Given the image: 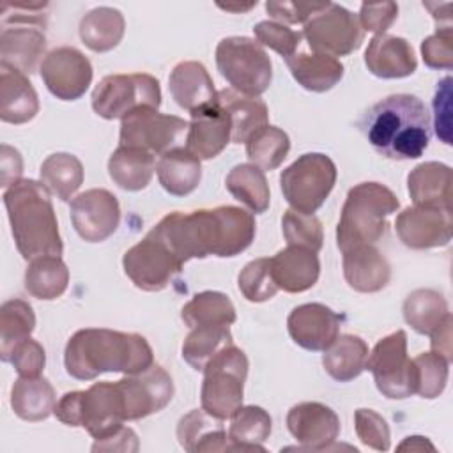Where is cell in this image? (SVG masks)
Masks as SVG:
<instances>
[{"label": "cell", "mask_w": 453, "mask_h": 453, "mask_svg": "<svg viewBox=\"0 0 453 453\" xmlns=\"http://www.w3.org/2000/svg\"><path fill=\"white\" fill-rule=\"evenodd\" d=\"M152 230L186 264L209 255L228 258L242 253L253 242L257 225L251 212L235 205H219L191 212L173 211Z\"/></svg>", "instance_id": "cell-1"}, {"label": "cell", "mask_w": 453, "mask_h": 453, "mask_svg": "<svg viewBox=\"0 0 453 453\" xmlns=\"http://www.w3.org/2000/svg\"><path fill=\"white\" fill-rule=\"evenodd\" d=\"M154 363L152 347L136 333L85 327L65 343V372L78 380H92L104 372L133 375Z\"/></svg>", "instance_id": "cell-2"}, {"label": "cell", "mask_w": 453, "mask_h": 453, "mask_svg": "<svg viewBox=\"0 0 453 453\" xmlns=\"http://www.w3.org/2000/svg\"><path fill=\"white\" fill-rule=\"evenodd\" d=\"M430 127L425 103L412 94H391L380 99L361 122L370 145L380 156L396 161L419 157L430 143Z\"/></svg>", "instance_id": "cell-3"}, {"label": "cell", "mask_w": 453, "mask_h": 453, "mask_svg": "<svg viewBox=\"0 0 453 453\" xmlns=\"http://www.w3.org/2000/svg\"><path fill=\"white\" fill-rule=\"evenodd\" d=\"M11 232L19 255L32 260L44 255H62L64 244L58 232V221L42 182L21 179L4 191Z\"/></svg>", "instance_id": "cell-4"}, {"label": "cell", "mask_w": 453, "mask_h": 453, "mask_svg": "<svg viewBox=\"0 0 453 453\" xmlns=\"http://www.w3.org/2000/svg\"><path fill=\"white\" fill-rule=\"evenodd\" d=\"M398 207V196L380 182H359L350 188L336 226L340 251L343 253L363 244H377L388 230V218Z\"/></svg>", "instance_id": "cell-5"}, {"label": "cell", "mask_w": 453, "mask_h": 453, "mask_svg": "<svg viewBox=\"0 0 453 453\" xmlns=\"http://www.w3.org/2000/svg\"><path fill=\"white\" fill-rule=\"evenodd\" d=\"M53 414L67 426L85 428L94 441L111 435L126 421L119 382H96L85 391H69L55 403Z\"/></svg>", "instance_id": "cell-6"}, {"label": "cell", "mask_w": 453, "mask_h": 453, "mask_svg": "<svg viewBox=\"0 0 453 453\" xmlns=\"http://www.w3.org/2000/svg\"><path fill=\"white\" fill-rule=\"evenodd\" d=\"M248 357L234 343L223 347L203 368L200 391L202 409L225 421L242 405L244 380L248 375Z\"/></svg>", "instance_id": "cell-7"}, {"label": "cell", "mask_w": 453, "mask_h": 453, "mask_svg": "<svg viewBox=\"0 0 453 453\" xmlns=\"http://www.w3.org/2000/svg\"><path fill=\"white\" fill-rule=\"evenodd\" d=\"M216 65L230 88L248 97L264 94L273 80V64L264 46L244 35L225 37L218 42Z\"/></svg>", "instance_id": "cell-8"}, {"label": "cell", "mask_w": 453, "mask_h": 453, "mask_svg": "<svg viewBox=\"0 0 453 453\" xmlns=\"http://www.w3.org/2000/svg\"><path fill=\"white\" fill-rule=\"evenodd\" d=\"M336 182V165L322 152L299 156L280 175V186L290 209L313 214L322 207Z\"/></svg>", "instance_id": "cell-9"}, {"label": "cell", "mask_w": 453, "mask_h": 453, "mask_svg": "<svg viewBox=\"0 0 453 453\" xmlns=\"http://www.w3.org/2000/svg\"><path fill=\"white\" fill-rule=\"evenodd\" d=\"M159 81L147 73L108 74L92 92L94 111L106 119H124L140 108H159Z\"/></svg>", "instance_id": "cell-10"}, {"label": "cell", "mask_w": 453, "mask_h": 453, "mask_svg": "<svg viewBox=\"0 0 453 453\" xmlns=\"http://www.w3.org/2000/svg\"><path fill=\"white\" fill-rule=\"evenodd\" d=\"M189 122L159 113L156 108H140L120 122V145L136 147L163 156L173 149L186 147Z\"/></svg>", "instance_id": "cell-11"}, {"label": "cell", "mask_w": 453, "mask_h": 453, "mask_svg": "<svg viewBox=\"0 0 453 453\" xmlns=\"http://www.w3.org/2000/svg\"><path fill=\"white\" fill-rule=\"evenodd\" d=\"M303 37L311 51L336 58L356 51L365 39V30L357 14L327 2L303 25Z\"/></svg>", "instance_id": "cell-12"}, {"label": "cell", "mask_w": 453, "mask_h": 453, "mask_svg": "<svg viewBox=\"0 0 453 453\" xmlns=\"http://www.w3.org/2000/svg\"><path fill=\"white\" fill-rule=\"evenodd\" d=\"M182 265L184 264L152 228L122 257L126 276L134 287L145 292L163 290L172 278L182 271Z\"/></svg>", "instance_id": "cell-13"}, {"label": "cell", "mask_w": 453, "mask_h": 453, "mask_svg": "<svg viewBox=\"0 0 453 453\" xmlns=\"http://www.w3.org/2000/svg\"><path fill=\"white\" fill-rule=\"evenodd\" d=\"M366 368L372 372L379 393L391 400L414 395L412 363L407 356V334L398 329L380 338L368 354Z\"/></svg>", "instance_id": "cell-14"}, {"label": "cell", "mask_w": 453, "mask_h": 453, "mask_svg": "<svg viewBox=\"0 0 453 453\" xmlns=\"http://www.w3.org/2000/svg\"><path fill=\"white\" fill-rule=\"evenodd\" d=\"M39 71L46 88L62 101L80 99L94 76L90 60L73 46H60L46 53Z\"/></svg>", "instance_id": "cell-15"}, {"label": "cell", "mask_w": 453, "mask_h": 453, "mask_svg": "<svg viewBox=\"0 0 453 453\" xmlns=\"http://www.w3.org/2000/svg\"><path fill=\"white\" fill-rule=\"evenodd\" d=\"M117 382L124 398L126 421L143 419L159 412L173 398V380L170 373L156 363L143 372L124 375Z\"/></svg>", "instance_id": "cell-16"}, {"label": "cell", "mask_w": 453, "mask_h": 453, "mask_svg": "<svg viewBox=\"0 0 453 453\" xmlns=\"http://www.w3.org/2000/svg\"><path fill=\"white\" fill-rule=\"evenodd\" d=\"M69 211L76 234L87 242L106 241L120 223L119 200L103 188H92L74 196Z\"/></svg>", "instance_id": "cell-17"}, {"label": "cell", "mask_w": 453, "mask_h": 453, "mask_svg": "<svg viewBox=\"0 0 453 453\" xmlns=\"http://www.w3.org/2000/svg\"><path fill=\"white\" fill-rule=\"evenodd\" d=\"M451 226V211L432 205L405 207L395 219L400 241L411 250H432L449 244Z\"/></svg>", "instance_id": "cell-18"}, {"label": "cell", "mask_w": 453, "mask_h": 453, "mask_svg": "<svg viewBox=\"0 0 453 453\" xmlns=\"http://www.w3.org/2000/svg\"><path fill=\"white\" fill-rule=\"evenodd\" d=\"M287 428L301 444L297 449L329 451L340 435V418L320 402H301L287 412Z\"/></svg>", "instance_id": "cell-19"}, {"label": "cell", "mask_w": 453, "mask_h": 453, "mask_svg": "<svg viewBox=\"0 0 453 453\" xmlns=\"http://www.w3.org/2000/svg\"><path fill=\"white\" fill-rule=\"evenodd\" d=\"M342 317L322 303H304L296 306L287 319L288 334L306 350H326L340 334Z\"/></svg>", "instance_id": "cell-20"}, {"label": "cell", "mask_w": 453, "mask_h": 453, "mask_svg": "<svg viewBox=\"0 0 453 453\" xmlns=\"http://www.w3.org/2000/svg\"><path fill=\"white\" fill-rule=\"evenodd\" d=\"M230 142L232 124L228 113L216 97L191 113L186 149L200 161L216 157Z\"/></svg>", "instance_id": "cell-21"}, {"label": "cell", "mask_w": 453, "mask_h": 453, "mask_svg": "<svg viewBox=\"0 0 453 453\" xmlns=\"http://www.w3.org/2000/svg\"><path fill=\"white\" fill-rule=\"evenodd\" d=\"M365 64L368 71L382 80H398L414 74L418 60L407 39L380 34L370 39L365 51Z\"/></svg>", "instance_id": "cell-22"}, {"label": "cell", "mask_w": 453, "mask_h": 453, "mask_svg": "<svg viewBox=\"0 0 453 453\" xmlns=\"http://www.w3.org/2000/svg\"><path fill=\"white\" fill-rule=\"evenodd\" d=\"M271 260L273 280L278 288L299 294L311 288L320 274V262L317 251L287 244Z\"/></svg>", "instance_id": "cell-23"}, {"label": "cell", "mask_w": 453, "mask_h": 453, "mask_svg": "<svg viewBox=\"0 0 453 453\" xmlns=\"http://www.w3.org/2000/svg\"><path fill=\"white\" fill-rule=\"evenodd\" d=\"M46 50L42 27L35 25H2L0 64L14 67L23 74L35 71Z\"/></svg>", "instance_id": "cell-24"}, {"label": "cell", "mask_w": 453, "mask_h": 453, "mask_svg": "<svg viewBox=\"0 0 453 453\" xmlns=\"http://www.w3.org/2000/svg\"><path fill=\"white\" fill-rule=\"evenodd\" d=\"M343 278L356 292L373 294L389 283L391 267L375 244H363L343 251Z\"/></svg>", "instance_id": "cell-25"}, {"label": "cell", "mask_w": 453, "mask_h": 453, "mask_svg": "<svg viewBox=\"0 0 453 453\" xmlns=\"http://www.w3.org/2000/svg\"><path fill=\"white\" fill-rule=\"evenodd\" d=\"M37 113L39 97L27 74L0 64V119L7 124H25Z\"/></svg>", "instance_id": "cell-26"}, {"label": "cell", "mask_w": 453, "mask_h": 453, "mask_svg": "<svg viewBox=\"0 0 453 453\" xmlns=\"http://www.w3.org/2000/svg\"><path fill=\"white\" fill-rule=\"evenodd\" d=\"M168 87L173 101L189 113L211 103L218 92L205 65L196 60L179 62L170 73Z\"/></svg>", "instance_id": "cell-27"}, {"label": "cell", "mask_w": 453, "mask_h": 453, "mask_svg": "<svg viewBox=\"0 0 453 453\" xmlns=\"http://www.w3.org/2000/svg\"><path fill=\"white\" fill-rule=\"evenodd\" d=\"M177 441L180 448L189 453L230 451L223 421L207 414L203 409H193L179 419Z\"/></svg>", "instance_id": "cell-28"}, {"label": "cell", "mask_w": 453, "mask_h": 453, "mask_svg": "<svg viewBox=\"0 0 453 453\" xmlns=\"http://www.w3.org/2000/svg\"><path fill=\"white\" fill-rule=\"evenodd\" d=\"M451 168L439 161L421 163L407 175V189L414 205L451 211Z\"/></svg>", "instance_id": "cell-29"}, {"label": "cell", "mask_w": 453, "mask_h": 453, "mask_svg": "<svg viewBox=\"0 0 453 453\" xmlns=\"http://www.w3.org/2000/svg\"><path fill=\"white\" fill-rule=\"evenodd\" d=\"M285 62L292 78L310 92L331 90L343 78V64L329 55L296 51Z\"/></svg>", "instance_id": "cell-30"}, {"label": "cell", "mask_w": 453, "mask_h": 453, "mask_svg": "<svg viewBox=\"0 0 453 453\" xmlns=\"http://www.w3.org/2000/svg\"><path fill=\"white\" fill-rule=\"evenodd\" d=\"M216 99L228 113L232 124V143H246L255 131L267 126L269 111L262 99L242 96L232 88L218 90Z\"/></svg>", "instance_id": "cell-31"}, {"label": "cell", "mask_w": 453, "mask_h": 453, "mask_svg": "<svg viewBox=\"0 0 453 453\" xmlns=\"http://www.w3.org/2000/svg\"><path fill=\"white\" fill-rule=\"evenodd\" d=\"M157 180L163 189L173 196L193 193L202 180V165L186 147L163 154L156 165Z\"/></svg>", "instance_id": "cell-32"}, {"label": "cell", "mask_w": 453, "mask_h": 453, "mask_svg": "<svg viewBox=\"0 0 453 453\" xmlns=\"http://www.w3.org/2000/svg\"><path fill=\"white\" fill-rule=\"evenodd\" d=\"M368 345L356 334H338L324 350L322 365L327 375L338 382H349L366 370Z\"/></svg>", "instance_id": "cell-33"}, {"label": "cell", "mask_w": 453, "mask_h": 453, "mask_svg": "<svg viewBox=\"0 0 453 453\" xmlns=\"http://www.w3.org/2000/svg\"><path fill=\"white\" fill-rule=\"evenodd\" d=\"M156 172L154 154L136 149L119 145L108 159L110 179L126 191L145 189Z\"/></svg>", "instance_id": "cell-34"}, {"label": "cell", "mask_w": 453, "mask_h": 453, "mask_svg": "<svg viewBox=\"0 0 453 453\" xmlns=\"http://www.w3.org/2000/svg\"><path fill=\"white\" fill-rule=\"evenodd\" d=\"M57 403L55 389L44 377H19L11 388V407L25 421L46 419Z\"/></svg>", "instance_id": "cell-35"}, {"label": "cell", "mask_w": 453, "mask_h": 453, "mask_svg": "<svg viewBox=\"0 0 453 453\" xmlns=\"http://www.w3.org/2000/svg\"><path fill=\"white\" fill-rule=\"evenodd\" d=\"M273 430L269 412L258 405H241L230 418V451H265L262 446Z\"/></svg>", "instance_id": "cell-36"}, {"label": "cell", "mask_w": 453, "mask_h": 453, "mask_svg": "<svg viewBox=\"0 0 453 453\" xmlns=\"http://www.w3.org/2000/svg\"><path fill=\"white\" fill-rule=\"evenodd\" d=\"M126 32V21L119 9L96 7L90 9L80 21V37L87 48L104 53L119 46Z\"/></svg>", "instance_id": "cell-37"}, {"label": "cell", "mask_w": 453, "mask_h": 453, "mask_svg": "<svg viewBox=\"0 0 453 453\" xmlns=\"http://www.w3.org/2000/svg\"><path fill=\"white\" fill-rule=\"evenodd\" d=\"M69 285V269L57 255L32 258L25 271V290L42 301L60 297Z\"/></svg>", "instance_id": "cell-38"}, {"label": "cell", "mask_w": 453, "mask_h": 453, "mask_svg": "<svg viewBox=\"0 0 453 453\" xmlns=\"http://www.w3.org/2000/svg\"><path fill=\"white\" fill-rule=\"evenodd\" d=\"M225 186L230 191V195L241 203H244L251 212L262 214L269 209L271 191L265 173L258 166L251 163L235 165L228 172Z\"/></svg>", "instance_id": "cell-39"}, {"label": "cell", "mask_w": 453, "mask_h": 453, "mask_svg": "<svg viewBox=\"0 0 453 453\" xmlns=\"http://www.w3.org/2000/svg\"><path fill=\"white\" fill-rule=\"evenodd\" d=\"M180 319L189 329L202 326H232L237 319V313L226 294L203 290L195 294L182 306Z\"/></svg>", "instance_id": "cell-40"}, {"label": "cell", "mask_w": 453, "mask_h": 453, "mask_svg": "<svg viewBox=\"0 0 453 453\" xmlns=\"http://www.w3.org/2000/svg\"><path fill=\"white\" fill-rule=\"evenodd\" d=\"M39 175L51 195L67 202L83 184V165L74 154L55 152L42 161Z\"/></svg>", "instance_id": "cell-41"}, {"label": "cell", "mask_w": 453, "mask_h": 453, "mask_svg": "<svg viewBox=\"0 0 453 453\" xmlns=\"http://www.w3.org/2000/svg\"><path fill=\"white\" fill-rule=\"evenodd\" d=\"M403 319L418 333L428 334L449 315L448 301L434 288H416L403 301Z\"/></svg>", "instance_id": "cell-42"}, {"label": "cell", "mask_w": 453, "mask_h": 453, "mask_svg": "<svg viewBox=\"0 0 453 453\" xmlns=\"http://www.w3.org/2000/svg\"><path fill=\"white\" fill-rule=\"evenodd\" d=\"M230 343H234L230 326L193 327L182 343V357L193 370L203 372L207 363Z\"/></svg>", "instance_id": "cell-43"}, {"label": "cell", "mask_w": 453, "mask_h": 453, "mask_svg": "<svg viewBox=\"0 0 453 453\" xmlns=\"http://www.w3.org/2000/svg\"><path fill=\"white\" fill-rule=\"evenodd\" d=\"M290 150L288 134L276 126H264L246 142V156L260 170H276Z\"/></svg>", "instance_id": "cell-44"}, {"label": "cell", "mask_w": 453, "mask_h": 453, "mask_svg": "<svg viewBox=\"0 0 453 453\" xmlns=\"http://www.w3.org/2000/svg\"><path fill=\"white\" fill-rule=\"evenodd\" d=\"M35 327L32 306L23 299H9L0 308V357L5 363L11 349L28 338Z\"/></svg>", "instance_id": "cell-45"}, {"label": "cell", "mask_w": 453, "mask_h": 453, "mask_svg": "<svg viewBox=\"0 0 453 453\" xmlns=\"http://www.w3.org/2000/svg\"><path fill=\"white\" fill-rule=\"evenodd\" d=\"M412 363V386L414 393L421 398L432 400L437 398L448 382L449 361L435 352H421Z\"/></svg>", "instance_id": "cell-46"}, {"label": "cell", "mask_w": 453, "mask_h": 453, "mask_svg": "<svg viewBox=\"0 0 453 453\" xmlns=\"http://www.w3.org/2000/svg\"><path fill=\"white\" fill-rule=\"evenodd\" d=\"M281 230L287 244L303 246L317 253L324 244L322 223L315 214H304V212L288 209L281 218Z\"/></svg>", "instance_id": "cell-47"}, {"label": "cell", "mask_w": 453, "mask_h": 453, "mask_svg": "<svg viewBox=\"0 0 453 453\" xmlns=\"http://www.w3.org/2000/svg\"><path fill=\"white\" fill-rule=\"evenodd\" d=\"M237 285L241 294L250 303H264L276 296L280 290L273 280L271 273V260L269 258H257L248 262L242 271L239 273Z\"/></svg>", "instance_id": "cell-48"}, {"label": "cell", "mask_w": 453, "mask_h": 453, "mask_svg": "<svg viewBox=\"0 0 453 453\" xmlns=\"http://www.w3.org/2000/svg\"><path fill=\"white\" fill-rule=\"evenodd\" d=\"M255 39L260 46L271 48L276 53H280L283 58L292 57L303 39V34L288 28L287 25H281L278 21H260L253 27Z\"/></svg>", "instance_id": "cell-49"}, {"label": "cell", "mask_w": 453, "mask_h": 453, "mask_svg": "<svg viewBox=\"0 0 453 453\" xmlns=\"http://www.w3.org/2000/svg\"><path fill=\"white\" fill-rule=\"evenodd\" d=\"M354 426L357 439L375 449V451H388L391 444V434L388 421L375 412L373 409H357L354 412Z\"/></svg>", "instance_id": "cell-50"}, {"label": "cell", "mask_w": 453, "mask_h": 453, "mask_svg": "<svg viewBox=\"0 0 453 453\" xmlns=\"http://www.w3.org/2000/svg\"><path fill=\"white\" fill-rule=\"evenodd\" d=\"M423 62L432 69L453 67V30L449 27H437L432 35L421 42Z\"/></svg>", "instance_id": "cell-51"}, {"label": "cell", "mask_w": 453, "mask_h": 453, "mask_svg": "<svg viewBox=\"0 0 453 453\" xmlns=\"http://www.w3.org/2000/svg\"><path fill=\"white\" fill-rule=\"evenodd\" d=\"M5 363H11L19 377H39L46 365V354L42 345L28 336L11 349Z\"/></svg>", "instance_id": "cell-52"}, {"label": "cell", "mask_w": 453, "mask_h": 453, "mask_svg": "<svg viewBox=\"0 0 453 453\" xmlns=\"http://www.w3.org/2000/svg\"><path fill=\"white\" fill-rule=\"evenodd\" d=\"M327 2H265V11L273 18V21H278L281 25H296V23H306L315 12L326 7Z\"/></svg>", "instance_id": "cell-53"}, {"label": "cell", "mask_w": 453, "mask_h": 453, "mask_svg": "<svg viewBox=\"0 0 453 453\" xmlns=\"http://www.w3.org/2000/svg\"><path fill=\"white\" fill-rule=\"evenodd\" d=\"M451 83L449 76L442 78L434 96V127L437 138L446 145H451Z\"/></svg>", "instance_id": "cell-54"}, {"label": "cell", "mask_w": 453, "mask_h": 453, "mask_svg": "<svg viewBox=\"0 0 453 453\" xmlns=\"http://www.w3.org/2000/svg\"><path fill=\"white\" fill-rule=\"evenodd\" d=\"M357 18L365 32H373L375 35H380L386 34V30L398 18V5L395 2L361 4Z\"/></svg>", "instance_id": "cell-55"}, {"label": "cell", "mask_w": 453, "mask_h": 453, "mask_svg": "<svg viewBox=\"0 0 453 453\" xmlns=\"http://www.w3.org/2000/svg\"><path fill=\"white\" fill-rule=\"evenodd\" d=\"M23 159L16 149L4 143L0 147V186L9 188L21 180Z\"/></svg>", "instance_id": "cell-56"}, {"label": "cell", "mask_w": 453, "mask_h": 453, "mask_svg": "<svg viewBox=\"0 0 453 453\" xmlns=\"http://www.w3.org/2000/svg\"><path fill=\"white\" fill-rule=\"evenodd\" d=\"M138 448L140 444L136 434L124 425L111 435L92 444V451H138Z\"/></svg>", "instance_id": "cell-57"}, {"label": "cell", "mask_w": 453, "mask_h": 453, "mask_svg": "<svg viewBox=\"0 0 453 453\" xmlns=\"http://www.w3.org/2000/svg\"><path fill=\"white\" fill-rule=\"evenodd\" d=\"M451 324H453V317L451 313L430 333V343H432V352L442 356L444 359L451 361L453 357V350H451Z\"/></svg>", "instance_id": "cell-58"}, {"label": "cell", "mask_w": 453, "mask_h": 453, "mask_svg": "<svg viewBox=\"0 0 453 453\" xmlns=\"http://www.w3.org/2000/svg\"><path fill=\"white\" fill-rule=\"evenodd\" d=\"M398 451H435L434 444L426 439V437H421V435H409L403 439V442L396 448Z\"/></svg>", "instance_id": "cell-59"}, {"label": "cell", "mask_w": 453, "mask_h": 453, "mask_svg": "<svg viewBox=\"0 0 453 453\" xmlns=\"http://www.w3.org/2000/svg\"><path fill=\"white\" fill-rule=\"evenodd\" d=\"M257 5V2H251V4H246V5H239V4H226V5H223V4H218V7H221V9H225V11H250L251 7H255Z\"/></svg>", "instance_id": "cell-60"}]
</instances>
